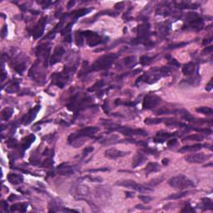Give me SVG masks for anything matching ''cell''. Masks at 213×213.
<instances>
[{
	"label": "cell",
	"instance_id": "6da1fadb",
	"mask_svg": "<svg viewBox=\"0 0 213 213\" xmlns=\"http://www.w3.org/2000/svg\"><path fill=\"white\" fill-rule=\"evenodd\" d=\"M118 54L116 53H109V54H106L102 56L101 58H99L98 60L96 61L94 64H92L89 69V72L92 71H101V70L107 69L114 61L118 58Z\"/></svg>",
	"mask_w": 213,
	"mask_h": 213
},
{
	"label": "cell",
	"instance_id": "7a4b0ae2",
	"mask_svg": "<svg viewBox=\"0 0 213 213\" xmlns=\"http://www.w3.org/2000/svg\"><path fill=\"white\" fill-rule=\"evenodd\" d=\"M169 185L171 187L176 188V189H180V190L195 187V183L190 178L181 174L172 177L169 181Z\"/></svg>",
	"mask_w": 213,
	"mask_h": 213
},
{
	"label": "cell",
	"instance_id": "3957f363",
	"mask_svg": "<svg viewBox=\"0 0 213 213\" xmlns=\"http://www.w3.org/2000/svg\"><path fill=\"white\" fill-rule=\"evenodd\" d=\"M98 132V128L97 127H87L82 129L78 130L76 133H72L71 135L68 137V142L70 144H72L75 141H77L78 139L81 137H92L94 134Z\"/></svg>",
	"mask_w": 213,
	"mask_h": 213
},
{
	"label": "cell",
	"instance_id": "277c9868",
	"mask_svg": "<svg viewBox=\"0 0 213 213\" xmlns=\"http://www.w3.org/2000/svg\"><path fill=\"white\" fill-rule=\"evenodd\" d=\"M117 185L121 186L123 187H127V188H131L133 190L137 191L141 193L149 192H153V189L150 188L149 187H145L143 185L138 184L137 182L133 181V180H123V181H119L117 182Z\"/></svg>",
	"mask_w": 213,
	"mask_h": 213
},
{
	"label": "cell",
	"instance_id": "5b68a950",
	"mask_svg": "<svg viewBox=\"0 0 213 213\" xmlns=\"http://www.w3.org/2000/svg\"><path fill=\"white\" fill-rule=\"evenodd\" d=\"M161 99L160 97H158L153 93H148L145 98H144L143 103H142V107L145 110L153 109L155 106H157L160 103Z\"/></svg>",
	"mask_w": 213,
	"mask_h": 213
},
{
	"label": "cell",
	"instance_id": "8992f818",
	"mask_svg": "<svg viewBox=\"0 0 213 213\" xmlns=\"http://www.w3.org/2000/svg\"><path fill=\"white\" fill-rule=\"evenodd\" d=\"M83 35L84 37H86L87 40V44L89 45L90 47H94L97 46L100 43H104L105 41L102 38V37L100 35H98L97 33L92 32V31H84V32H82Z\"/></svg>",
	"mask_w": 213,
	"mask_h": 213
},
{
	"label": "cell",
	"instance_id": "52a82bcc",
	"mask_svg": "<svg viewBox=\"0 0 213 213\" xmlns=\"http://www.w3.org/2000/svg\"><path fill=\"white\" fill-rule=\"evenodd\" d=\"M211 157V155H207L205 153H193L186 157V161L189 163H203Z\"/></svg>",
	"mask_w": 213,
	"mask_h": 213
},
{
	"label": "cell",
	"instance_id": "ba28073f",
	"mask_svg": "<svg viewBox=\"0 0 213 213\" xmlns=\"http://www.w3.org/2000/svg\"><path fill=\"white\" fill-rule=\"evenodd\" d=\"M117 131L119 133L126 136H141V137H146L147 136V133L143 129H140V128H130V127H120L117 128Z\"/></svg>",
	"mask_w": 213,
	"mask_h": 213
},
{
	"label": "cell",
	"instance_id": "9c48e42d",
	"mask_svg": "<svg viewBox=\"0 0 213 213\" xmlns=\"http://www.w3.org/2000/svg\"><path fill=\"white\" fill-rule=\"evenodd\" d=\"M41 109V106L40 105H37L35 106L33 108L30 109L29 112H27L25 115L23 116L22 119H21V122L23 124V125H29L32 122L33 120H34L36 117L37 115V112H39V110Z\"/></svg>",
	"mask_w": 213,
	"mask_h": 213
},
{
	"label": "cell",
	"instance_id": "30bf717a",
	"mask_svg": "<svg viewBox=\"0 0 213 213\" xmlns=\"http://www.w3.org/2000/svg\"><path fill=\"white\" fill-rule=\"evenodd\" d=\"M45 25H46V17H43V18L33 28L31 32H30L32 33L33 38L37 39V38L40 37L41 36L43 35L44 29H45Z\"/></svg>",
	"mask_w": 213,
	"mask_h": 213
},
{
	"label": "cell",
	"instance_id": "8fae6325",
	"mask_svg": "<svg viewBox=\"0 0 213 213\" xmlns=\"http://www.w3.org/2000/svg\"><path fill=\"white\" fill-rule=\"evenodd\" d=\"M129 154V152H124L122 150H118L116 148H110L105 152V157L110 159H118Z\"/></svg>",
	"mask_w": 213,
	"mask_h": 213
},
{
	"label": "cell",
	"instance_id": "7c38bea8",
	"mask_svg": "<svg viewBox=\"0 0 213 213\" xmlns=\"http://www.w3.org/2000/svg\"><path fill=\"white\" fill-rule=\"evenodd\" d=\"M65 53V50L62 46H57L55 48L53 54L50 58V65H54V64H58V62H60L63 56Z\"/></svg>",
	"mask_w": 213,
	"mask_h": 213
},
{
	"label": "cell",
	"instance_id": "4fadbf2b",
	"mask_svg": "<svg viewBox=\"0 0 213 213\" xmlns=\"http://www.w3.org/2000/svg\"><path fill=\"white\" fill-rule=\"evenodd\" d=\"M179 135L178 133H163V132H158L156 135L155 138H154V141L156 142H160V143H162L164 142L166 140H167L168 138H171L172 137H175V136Z\"/></svg>",
	"mask_w": 213,
	"mask_h": 213
},
{
	"label": "cell",
	"instance_id": "5bb4252c",
	"mask_svg": "<svg viewBox=\"0 0 213 213\" xmlns=\"http://www.w3.org/2000/svg\"><path fill=\"white\" fill-rule=\"evenodd\" d=\"M202 26H203V19L202 17H199L196 19H194V20L189 21L187 24V26H184L186 28H184L183 29H194V30H199V29H202Z\"/></svg>",
	"mask_w": 213,
	"mask_h": 213
},
{
	"label": "cell",
	"instance_id": "9a60e30c",
	"mask_svg": "<svg viewBox=\"0 0 213 213\" xmlns=\"http://www.w3.org/2000/svg\"><path fill=\"white\" fill-rule=\"evenodd\" d=\"M207 144H202L197 143L195 145H190V146H185L182 147L181 149H179V153H187V152H196L198 150H201L203 147H206Z\"/></svg>",
	"mask_w": 213,
	"mask_h": 213
},
{
	"label": "cell",
	"instance_id": "2e32d148",
	"mask_svg": "<svg viewBox=\"0 0 213 213\" xmlns=\"http://www.w3.org/2000/svg\"><path fill=\"white\" fill-rule=\"evenodd\" d=\"M35 140H36V136L34 134H30V135L27 136L26 137H24L20 146V148L23 150V152L29 148L33 142H34Z\"/></svg>",
	"mask_w": 213,
	"mask_h": 213
},
{
	"label": "cell",
	"instance_id": "e0dca14e",
	"mask_svg": "<svg viewBox=\"0 0 213 213\" xmlns=\"http://www.w3.org/2000/svg\"><path fill=\"white\" fill-rule=\"evenodd\" d=\"M8 181L14 185H18L22 183L23 181V176L20 174H16V173H10L7 176Z\"/></svg>",
	"mask_w": 213,
	"mask_h": 213
},
{
	"label": "cell",
	"instance_id": "ac0fdd59",
	"mask_svg": "<svg viewBox=\"0 0 213 213\" xmlns=\"http://www.w3.org/2000/svg\"><path fill=\"white\" fill-rule=\"evenodd\" d=\"M196 65L195 63L193 62H190L188 64H185L184 67L182 68V72L184 73V75L187 76H191V75L194 74V72H196Z\"/></svg>",
	"mask_w": 213,
	"mask_h": 213
},
{
	"label": "cell",
	"instance_id": "d6986e66",
	"mask_svg": "<svg viewBox=\"0 0 213 213\" xmlns=\"http://www.w3.org/2000/svg\"><path fill=\"white\" fill-rule=\"evenodd\" d=\"M146 160H147V157H146V156L144 155L143 153H138V154H137L133 157L132 166H133V168H136V167H137L143 164L144 162L146 161Z\"/></svg>",
	"mask_w": 213,
	"mask_h": 213
},
{
	"label": "cell",
	"instance_id": "ffe728a7",
	"mask_svg": "<svg viewBox=\"0 0 213 213\" xmlns=\"http://www.w3.org/2000/svg\"><path fill=\"white\" fill-rule=\"evenodd\" d=\"M159 171H160V165L157 162H155V161L149 162L147 165V167H145V172H146L147 175L153 172H157Z\"/></svg>",
	"mask_w": 213,
	"mask_h": 213
},
{
	"label": "cell",
	"instance_id": "44dd1931",
	"mask_svg": "<svg viewBox=\"0 0 213 213\" xmlns=\"http://www.w3.org/2000/svg\"><path fill=\"white\" fill-rule=\"evenodd\" d=\"M27 207H28L27 203L20 202V203H16V204L13 205L10 207V210L12 211H22V212H24L27 210Z\"/></svg>",
	"mask_w": 213,
	"mask_h": 213
},
{
	"label": "cell",
	"instance_id": "7402d4cb",
	"mask_svg": "<svg viewBox=\"0 0 213 213\" xmlns=\"http://www.w3.org/2000/svg\"><path fill=\"white\" fill-rule=\"evenodd\" d=\"M186 83V84L190 85V86L196 87L201 83V78L198 77V76L192 77V78H188V79H186V80H184L183 82H181V83Z\"/></svg>",
	"mask_w": 213,
	"mask_h": 213
},
{
	"label": "cell",
	"instance_id": "603a6c76",
	"mask_svg": "<svg viewBox=\"0 0 213 213\" xmlns=\"http://www.w3.org/2000/svg\"><path fill=\"white\" fill-rule=\"evenodd\" d=\"M166 122L165 123L167 126H169V127H187V124L182 123V122H180L176 121V120H174V119H165Z\"/></svg>",
	"mask_w": 213,
	"mask_h": 213
},
{
	"label": "cell",
	"instance_id": "cb8c5ba5",
	"mask_svg": "<svg viewBox=\"0 0 213 213\" xmlns=\"http://www.w3.org/2000/svg\"><path fill=\"white\" fill-rule=\"evenodd\" d=\"M150 29V25L148 23H144L141 24L137 28V32H138L140 37H147V33H148Z\"/></svg>",
	"mask_w": 213,
	"mask_h": 213
},
{
	"label": "cell",
	"instance_id": "d4e9b609",
	"mask_svg": "<svg viewBox=\"0 0 213 213\" xmlns=\"http://www.w3.org/2000/svg\"><path fill=\"white\" fill-rule=\"evenodd\" d=\"M14 113V108L12 107H5L2 111V120L3 121H8L11 118Z\"/></svg>",
	"mask_w": 213,
	"mask_h": 213
},
{
	"label": "cell",
	"instance_id": "484cf974",
	"mask_svg": "<svg viewBox=\"0 0 213 213\" xmlns=\"http://www.w3.org/2000/svg\"><path fill=\"white\" fill-rule=\"evenodd\" d=\"M202 207H203V210H212L213 209V203L212 200L207 197L202 199Z\"/></svg>",
	"mask_w": 213,
	"mask_h": 213
},
{
	"label": "cell",
	"instance_id": "4316f807",
	"mask_svg": "<svg viewBox=\"0 0 213 213\" xmlns=\"http://www.w3.org/2000/svg\"><path fill=\"white\" fill-rule=\"evenodd\" d=\"M204 139V137L200 134H192L189 135L183 138V141H202Z\"/></svg>",
	"mask_w": 213,
	"mask_h": 213
},
{
	"label": "cell",
	"instance_id": "83f0119b",
	"mask_svg": "<svg viewBox=\"0 0 213 213\" xmlns=\"http://www.w3.org/2000/svg\"><path fill=\"white\" fill-rule=\"evenodd\" d=\"M196 112L205 115H212L213 111L212 109L209 107V106H200L198 108H196Z\"/></svg>",
	"mask_w": 213,
	"mask_h": 213
},
{
	"label": "cell",
	"instance_id": "f1b7e54d",
	"mask_svg": "<svg viewBox=\"0 0 213 213\" xmlns=\"http://www.w3.org/2000/svg\"><path fill=\"white\" fill-rule=\"evenodd\" d=\"M165 119L163 118H146L145 119V124L147 125H156V124L161 123L162 122L164 121Z\"/></svg>",
	"mask_w": 213,
	"mask_h": 213
},
{
	"label": "cell",
	"instance_id": "f546056e",
	"mask_svg": "<svg viewBox=\"0 0 213 213\" xmlns=\"http://www.w3.org/2000/svg\"><path fill=\"white\" fill-rule=\"evenodd\" d=\"M14 70L17 72V73L22 74V73L23 72V71H24L25 68H26V64H25V63H23V62L17 63V64H15L14 67Z\"/></svg>",
	"mask_w": 213,
	"mask_h": 213
},
{
	"label": "cell",
	"instance_id": "4dcf8cb0",
	"mask_svg": "<svg viewBox=\"0 0 213 213\" xmlns=\"http://www.w3.org/2000/svg\"><path fill=\"white\" fill-rule=\"evenodd\" d=\"M188 194L187 192H178L175 193V194H172L170 196L167 197V200H176V199H180L184 197Z\"/></svg>",
	"mask_w": 213,
	"mask_h": 213
},
{
	"label": "cell",
	"instance_id": "1f68e13d",
	"mask_svg": "<svg viewBox=\"0 0 213 213\" xmlns=\"http://www.w3.org/2000/svg\"><path fill=\"white\" fill-rule=\"evenodd\" d=\"M91 12V9H81L78 11H75L74 13H72L73 15L75 16V17H83L84 15L87 14L88 13Z\"/></svg>",
	"mask_w": 213,
	"mask_h": 213
},
{
	"label": "cell",
	"instance_id": "d6a6232c",
	"mask_svg": "<svg viewBox=\"0 0 213 213\" xmlns=\"http://www.w3.org/2000/svg\"><path fill=\"white\" fill-rule=\"evenodd\" d=\"M104 85V82L103 80H99L94 85H92V87H90L87 89L88 92H93V91H97V90L100 89L102 87H103Z\"/></svg>",
	"mask_w": 213,
	"mask_h": 213
},
{
	"label": "cell",
	"instance_id": "836d02e7",
	"mask_svg": "<svg viewBox=\"0 0 213 213\" xmlns=\"http://www.w3.org/2000/svg\"><path fill=\"white\" fill-rule=\"evenodd\" d=\"M153 58H150V57L146 56V55L141 56V58H140V64L141 65H148V64H150L153 62Z\"/></svg>",
	"mask_w": 213,
	"mask_h": 213
},
{
	"label": "cell",
	"instance_id": "e575fe53",
	"mask_svg": "<svg viewBox=\"0 0 213 213\" xmlns=\"http://www.w3.org/2000/svg\"><path fill=\"white\" fill-rule=\"evenodd\" d=\"M83 33H82V32L81 33H77L76 34V43H77V45L79 47H82L83 45Z\"/></svg>",
	"mask_w": 213,
	"mask_h": 213
},
{
	"label": "cell",
	"instance_id": "d590c367",
	"mask_svg": "<svg viewBox=\"0 0 213 213\" xmlns=\"http://www.w3.org/2000/svg\"><path fill=\"white\" fill-rule=\"evenodd\" d=\"M17 89H18V81H14L13 83V84L9 87V88L7 89V91L10 92V93H12V92H16Z\"/></svg>",
	"mask_w": 213,
	"mask_h": 213
},
{
	"label": "cell",
	"instance_id": "8d00e7d4",
	"mask_svg": "<svg viewBox=\"0 0 213 213\" xmlns=\"http://www.w3.org/2000/svg\"><path fill=\"white\" fill-rule=\"evenodd\" d=\"M116 105H125V106H134L136 105L135 103H133V102H122L119 99H117L115 101Z\"/></svg>",
	"mask_w": 213,
	"mask_h": 213
},
{
	"label": "cell",
	"instance_id": "74e56055",
	"mask_svg": "<svg viewBox=\"0 0 213 213\" xmlns=\"http://www.w3.org/2000/svg\"><path fill=\"white\" fill-rule=\"evenodd\" d=\"M138 197L140 200H141L143 202H146V203H149V202H151L153 200V197H151V196H143V195H141V196H139Z\"/></svg>",
	"mask_w": 213,
	"mask_h": 213
},
{
	"label": "cell",
	"instance_id": "f35d334b",
	"mask_svg": "<svg viewBox=\"0 0 213 213\" xmlns=\"http://www.w3.org/2000/svg\"><path fill=\"white\" fill-rule=\"evenodd\" d=\"M136 58L134 56H130V57H127L124 59V62H125V64L126 65H130L131 64H133L135 62Z\"/></svg>",
	"mask_w": 213,
	"mask_h": 213
},
{
	"label": "cell",
	"instance_id": "ab89813d",
	"mask_svg": "<svg viewBox=\"0 0 213 213\" xmlns=\"http://www.w3.org/2000/svg\"><path fill=\"white\" fill-rule=\"evenodd\" d=\"M187 44V43H176V44H172V45H170L167 48L168 49H172V48H182V47L186 46Z\"/></svg>",
	"mask_w": 213,
	"mask_h": 213
},
{
	"label": "cell",
	"instance_id": "60d3db41",
	"mask_svg": "<svg viewBox=\"0 0 213 213\" xmlns=\"http://www.w3.org/2000/svg\"><path fill=\"white\" fill-rule=\"evenodd\" d=\"M17 141L16 139H9V141H7V145L9 148H12V147H14L16 145H17Z\"/></svg>",
	"mask_w": 213,
	"mask_h": 213
},
{
	"label": "cell",
	"instance_id": "b9f144b4",
	"mask_svg": "<svg viewBox=\"0 0 213 213\" xmlns=\"http://www.w3.org/2000/svg\"><path fill=\"white\" fill-rule=\"evenodd\" d=\"M94 150V148L92 147H87V148H85V149L83 150V156L85 157V156H87V154H89V153H91Z\"/></svg>",
	"mask_w": 213,
	"mask_h": 213
},
{
	"label": "cell",
	"instance_id": "7bdbcfd3",
	"mask_svg": "<svg viewBox=\"0 0 213 213\" xmlns=\"http://www.w3.org/2000/svg\"><path fill=\"white\" fill-rule=\"evenodd\" d=\"M176 143H177V140H176V138H172L167 141V146H168V147H173V146H175Z\"/></svg>",
	"mask_w": 213,
	"mask_h": 213
},
{
	"label": "cell",
	"instance_id": "ee69618b",
	"mask_svg": "<svg viewBox=\"0 0 213 213\" xmlns=\"http://www.w3.org/2000/svg\"><path fill=\"white\" fill-rule=\"evenodd\" d=\"M181 211H182V212H188V211H192H192H194L193 208H192V207H191L190 205H187V206L185 207L184 209L181 210Z\"/></svg>",
	"mask_w": 213,
	"mask_h": 213
},
{
	"label": "cell",
	"instance_id": "f6af8a7d",
	"mask_svg": "<svg viewBox=\"0 0 213 213\" xmlns=\"http://www.w3.org/2000/svg\"><path fill=\"white\" fill-rule=\"evenodd\" d=\"M212 81H213V79H211V80L210 82H209V83H208L207 85L206 90H207V91H208V92L212 89Z\"/></svg>",
	"mask_w": 213,
	"mask_h": 213
},
{
	"label": "cell",
	"instance_id": "bcb514c9",
	"mask_svg": "<svg viewBox=\"0 0 213 213\" xmlns=\"http://www.w3.org/2000/svg\"><path fill=\"white\" fill-rule=\"evenodd\" d=\"M8 33V29H7V26H3V28L2 29V37H5V35L7 34Z\"/></svg>",
	"mask_w": 213,
	"mask_h": 213
},
{
	"label": "cell",
	"instance_id": "7dc6e473",
	"mask_svg": "<svg viewBox=\"0 0 213 213\" xmlns=\"http://www.w3.org/2000/svg\"><path fill=\"white\" fill-rule=\"evenodd\" d=\"M136 208H137V209H142V210H150V209H151L150 207H143L142 205H137V206H136Z\"/></svg>",
	"mask_w": 213,
	"mask_h": 213
},
{
	"label": "cell",
	"instance_id": "c3c4849f",
	"mask_svg": "<svg viewBox=\"0 0 213 213\" xmlns=\"http://www.w3.org/2000/svg\"><path fill=\"white\" fill-rule=\"evenodd\" d=\"M211 41H212V37H211L209 39H205V40L203 41V45H206V44H207V43H211Z\"/></svg>",
	"mask_w": 213,
	"mask_h": 213
},
{
	"label": "cell",
	"instance_id": "681fc988",
	"mask_svg": "<svg viewBox=\"0 0 213 213\" xmlns=\"http://www.w3.org/2000/svg\"><path fill=\"white\" fill-rule=\"evenodd\" d=\"M211 51H212V47H211V46L208 47V48H207L204 49V52H211Z\"/></svg>",
	"mask_w": 213,
	"mask_h": 213
},
{
	"label": "cell",
	"instance_id": "f907efd6",
	"mask_svg": "<svg viewBox=\"0 0 213 213\" xmlns=\"http://www.w3.org/2000/svg\"><path fill=\"white\" fill-rule=\"evenodd\" d=\"M74 3H75V1H70V2H68V8L70 9L72 5H74Z\"/></svg>",
	"mask_w": 213,
	"mask_h": 213
},
{
	"label": "cell",
	"instance_id": "816d5d0a",
	"mask_svg": "<svg viewBox=\"0 0 213 213\" xmlns=\"http://www.w3.org/2000/svg\"><path fill=\"white\" fill-rule=\"evenodd\" d=\"M168 162H169V160L167 158H164L163 160H162V163L164 165H167L168 164Z\"/></svg>",
	"mask_w": 213,
	"mask_h": 213
},
{
	"label": "cell",
	"instance_id": "f5cc1de1",
	"mask_svg": "<svg viewBox=\"0 0 213 213\" xmlns=\"http://www.w3.org/2000/svg\"><path fill=\"white\" fill-rule=\"evenodd\" d=\"M134 194L133 192H126V196L127 197H129V196H133Z\"/></svg>",
	"mask_w": 213,
	"mask_h": 213
},
{
	"label": "cell",
	"instance_id": "db71d44e",
	"mask_svg": "<svg viewBox=\"0 0 213 213\" xmlns=\"http://www.w3.org/2000/svg\"><path fill=\"white\" fill-rule=\"evenodd\" d=\"M16 197H17V196H15V195H11V196L9 197V201H13V199L16 198Z\"/></svg>",
	"mask_w": 213,
	"mask_h": 213
}]
</instances>
